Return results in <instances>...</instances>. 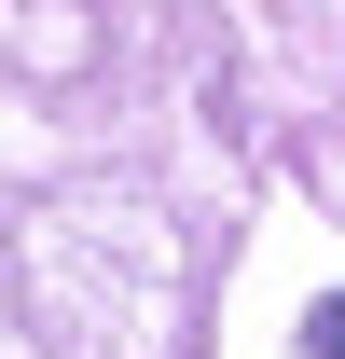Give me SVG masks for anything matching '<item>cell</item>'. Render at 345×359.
<instances>
[{
	"instance_id": "cell-1",
	"label": "cell",
	"mask_w": 345,
	"mask_h": 359,
	"mask_svg": "<svg viewBox=\"0 0 345 359\" xmlns=\"http://www.w3.org/2000/svg\"><path fill=\"white\" fill-rule=\"evenodd\" d=\"M304 346H318V359H345V290H332L318 318H304Z\"/></svg>"
}]
</instances>
